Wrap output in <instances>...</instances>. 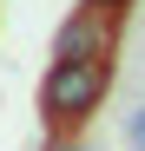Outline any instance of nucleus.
Returning a JSON list of instances; mask_svg holds the SVG:
<instances>
[{
	"label": "nucleus",
	"mask_w": 145,
	"mask_h": 151,
	"mask_svg": "<svg viewBox=\"0 0 145 151\" xmlns=\"http://www.w3.org/2000/svg\"><path fill=\"white\" fill-rule=\"evenodd\" d=\"M119 46V7L112 0H92V7H72L53 33V59H112Z\"/></svg>",
	"instance_id": "f03ea898"
},
{
	"label": "nucleus",
	"mask_w": 145,
	"mask_h": 151,
	"mask_svg": "<svg viewBox=\"0 0 145 151\" xmlns=\"http://www.w3.org/2000/svg\"><path fill=\"white\" fill-rule=\"evenodd\" d=\"M112 7H119V0H112Z\"/></svg>",
	"instance_id": "39448f33"
},
{
	"label": "nucleus",
	"mask_w": 145,
	"mask_h": 151,
	"mask_svg": "<svg viewBox=\"0 0 145 151\" xmlns=\"http://www.w3.org/2000/svg\"><path fill=\"white\" fill-rule=\"evenodd\" d=\"M106 79H112V59H53L40 86V112L66 132V125L92 118V105L106 99Z\"/></svg>",
	"instance_id": "f257e3e1"
},
{
	"label": "nucleus",
	"mask_w": 145,
	"mask_h": 151,
	"mask_svg": "<svg viewBox=\"0 0 145 151\" xmlns=\"http://www.w3.org/2000/svg\"><path fill=\"white\" fill-rule=\"evenodd\" d=\"M53 151H86V145H72V138H53Z\"/></svg>",
	"instance_id": "20e7f679"
},
{
	"label": "nucleus",
	"mask_w": 145,
	"mask_h": 151,
	"mask_svg": "<svg viewBox=\"0 0 145 151\" xmlns=\"http://www.w3.org/2000/svg\"><path fill=\"white\" fill-rule=\"evenodd\" d=\"M125 145H132V151H145V105H132V112H125Z\"/></svg>",
	"instance_id": "7ed1b4c3"
}]
</instances>
